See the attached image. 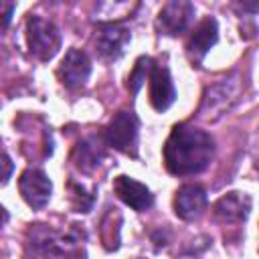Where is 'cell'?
<instances>
[{
	"label": "cell",
	"mask_w": 259,
	"mask_h": 259,
	"mask_svg": "<svg viewBox=\"0 0 259 259\" xmlns=\"http://www.w3.org/2000/svg\"><path fill=\"white\" fill-rule=\"evenodd\" d=\"M138 136L140 121L132 111H117L103 130L105 144L127 156H138Z\"/></svg>",
	"instance_id": "3957f363"
},
{
	"label": "cell",
	"mask_w": 259,
	"mask_h": 259,
	"mask_svg": "<svg viewBox=\"0 0 259 259\" xmlns=\"http://www.w3.org/2000/svg\"><path fill=\"white\" fill-rule=\"evenodd\" d=\"M132 40V34H130V28L119 24V22H107V24H99L97 26V32H95V51L97 55L111 63L115 59H119L127 47V42Z\"/></svg>",
	"instance_id": "8992f818"
},
{
	"label": "cell",
	"mask_w": 259,
	"mask_h": 259,
	"mask_svg": "<svg viewBox=\"0 0 259 259\" xmlns=\"http://www.w3.org/2000/svg\"><path fill=\"white\" fill-rule=\"evenodd\" d=\"M6 221H8V212H6V208L0 204V229L4 227V223H6Z\"/></svg>",
	"instance_id": "ffe728a7"
},
{
	"label": "cell",
	"mask_w": 259,
	"mask_h": 259,
	"mask_svg": "<svg viewBox=\"0 0 259 259\" xmlns=\"http://www.w3.org/2000/svg\"><path fill=\"white\" fill-rule=\"evenodd\" d=\"M237 99H239V83L235 79H223L206 89L200 115L204 119H217L225 111H229Z\"/></svg>",
	"instance_id": "52a82bcc"
},
{
	"label": "cell",
	"mask_w": 259,
	"mask_h": 259,
	"mask_svg": "<svg viewBox=\"0 0 259 259\" xmlns=\"http://www.w3.org/2000/svg\"><path fill=\"white\" fill-rule=\"evenodd\" d=\"M251 204L253 202L247 192H229L214 202L212 210L214 217L223 223H241L249 217Z\"/></svg>",
	"instance_id": "5bb4252c"
},
{
	"label": "cell",
	"mask_w": 259,
	"mask_h": 259,
	"mask_svg": "<svg viewBox=\"0 0 259 259\" xmlns=\"http://www.w3.org/2000/svg\"><path fill=\"white\" fill-rule=\"evenodd\" d=\"M152 65H154V61H152L150 57H140V59L136 61V65H134V69H132V73H130V77H127V89H130L132 93H138V91L142 89V85H144L146 79L150 77Z\"/></svg>",
	"instance_id": "2e32d148"
},
{
	"label": "cell",
	"mask_w": 259,
	"mask_h": 259,
	"mask_svg": "<svg viewBox=\"0 0 259 259\" xmlns=\"http://www.w3.org/2000/svg\"><path fill=\"white\" fill-rule=\"evenodd\" d=\"M217 40H219V24L212 16H206L204 20L198 22V26L194 28V32L186 42V55L190 63L200 65L206 53L217 45Z\"/></svg>",
	"instance_id": "30bf717a"
},
{
	"label": "cell",
	"mask_w": 259,
	"mask_h": 259,
	"mask_svg": "<svg viewBox=\"0 0 259 259\" xmlns=\"http://www.w3.org/2000/svg\"><path fill=\"white\" fill-rule=\"evenodd\" d=\"M93 200H95V196L91 192H87L85 186L71 182V204L77 212H89L93 206Z\"/></svg>",
	"instance_id": "e0dca14e"
},
{
	"label": "cell",
	"mask_w": 259,
	"mask_h": 259,
	"mask_svg": "<svg viewBox=\"0 0 259 259\" xmlns=\"http://www.w3.org/2000/svg\"><path fill=\"white\" fill-rule=\"evenodd\" d=\"M83 233L77 229L57 231L47 225L30 229V245L40 259H85Z\"/></svg>",
	"instance_id": "7a4b0ae2"
},
{
	"label": "cell",
	"mask_w": 259,
	"mask_h": 259,
	"mask_svg": "<svg viewBox=\"0 0 259 259\" xmlns=\"http://www.w3.org/2000/svg\"><path fill=\"white\" fill-rule=\"evenodd\" d=\"M113 192L123 204H127L138 212H144L154 204V194L150 192V188L125 174H119L113 180Z\"/></svg>",
	"instance_id": "8fae6325"
},
{
	"label": "cell",
	"mask_w": 259,
	"mask_h": 259,
	"mask_svg": "<svg viewBox=\"0 0 259 259\" xmlns=\"http://www.w3.org/2000/svg\"><path fill=\"white\" fill-rule=\"evenodd\" d=\"M12 170H14L12 160L6 154H0V184H6L8 182V178L12 176Z\"/></svg>",
	"instance_id": "d6986e66"
},
{
	"label": "cell",
	"mask_w": 259,
	"mask_h": 259,
	"mask_svg": "<svg viewBox=\"0 0 259 259\" xmlns=\"http://www.w3.org/2000/svg\"><path fill=\"white\" fill-rule=\"evenodd\" d=\"M208 196L200 184H184L176 190L174 196V212L182 221H196L206 208Z\"/></svg>",
	"instance_id": "4fadbf2b"
},
{
	"label": "cell",
	"mask_w": 259,
	"mask_h": 259,
	"mask_svg": "<svg viewBox=\"0 0 259 259\" xmlns=\"http://www.w3.org/2000/svg\"><path fill=\"white\" fill-rule=\"evenodd\" d=\"M26 40H28L30 53L40 61H51L61 49L59 28L51 20L36 14L28 16L26 20Z\"/></svg>",
	"instance_id": "277c9868"
},
{
	"label": "cell",
	"mask_w": 259,
	"mask_h": 259,
	"mask_svg": "<svg viewBox=\"0 0 259 259\" xmlns=\"http://www.w3.org/2000/svg\"><path fill=\"white\" fill-rule=\"evenodd\" d=\"M150 103L156 111H166L174 99H176V89L172 83V75L166 65L154 63L150 71Z\"/></svg>",
	"instance_id": "7c38bea8"
},
{
	"label": "cell",
	"mask_w": 259,
	"mask_h": 259,
	"mask_svg": "<svg viewBox=\"0 0 259 259\" xmlns=\"http://www.w3.org/2000/svg\"><path fill=\"white\" fill-rule=\"evenodd\" d=\"M214 158V140L208 132L178 123L164 144V164L170 174L190 176L202 172Z\"/></svg>",
	"instance_id": "6da1fadb"
},
{
	"label": "cell",
	"mask_w": 259,
	"mask_h": 259,
	"mask_svg": "<svg viewBox=\"0 0 259 259\" xmlns=\"http://www.w3.org/2000/svg\"><path fill=\"white\" fill-rule=\"evenodd\" d=\"M103 160V148L93 138L81 140L73 152V162L81 172H93Z\"/></svg>",
	"instance_id": "9a60e30c"
},
{
	"label": "cell",
	"mask_w": 259,
	"mask_h": 259,
	"mask_svg": "<svg viewBox=\"0 0 259 259\" xmlns=\"http://www.w3.org/2000/svg\"><path fill=\"white\" fill-rule=\"evenodd\" d=\"M194 18V4L188 0H170L166 2L156 18V28L160 34L178 36L182 34Z\"/></svg>",
	"instance_id": "5b68a950"
},
{
	"label": "cell",
	"mask_w": 259,
	"mask_h": 259,
	"mask_svg": "<svg viewBox=\"0 0 259 259\" xmlns=\"http://www.w3.org/2000/svg\"><path fill=\"white\" fill-rule=\"evenodd\" d=\"M14 8H16L14 2H2L0 0V32L10 24L12 14H14Z\"/></svg>",
	"instance_id": "ac0fdd59"
},
{
	"label": "cell",
	"mask_w": 259,
	"mask_h": 259,
	"mask_svg": "<svg viewBox=\"0 0 259 259\" xmlns=\"http://www.w3.org/2000/svg\"><path fill=\"white\" fill-rule=\"evenodd\" d=\"M18 190L28 206L42 208L51 200L53 184L40 168H26L18 178Z\"/></svg>",
	"instance_id": "ba28073f"
},
{
	"label": "cell",
	"mask_w": 259,
	"mask_h": 259,
	"mask_svg": "<svg viewBox=\"0 0 259 259\" xmlns=\"http://www.w3.org/2000/svg\"><path fill=\"white\" fill-rule=\"evenodd\" d=\"M57 75L67 89H79L87 83L91 75V59L87 57L85 51L69 49L59 65Z\"/></svg>",
	"instance_id": "9c48e42d"
}]
</instances>
